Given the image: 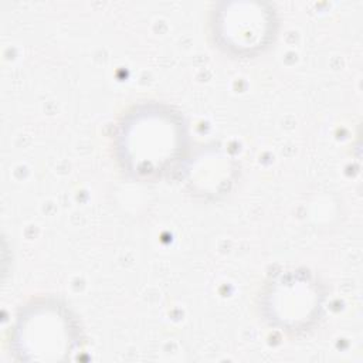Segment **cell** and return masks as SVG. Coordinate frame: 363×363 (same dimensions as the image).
I'll return each instance as SVG.
<instances>
[{
  "mask_svg": "<svg viewBox=\"0 0 363 363\" xmlns=\"http://www.w3.org/2000/svg\"><path fill=\"white\" fill-rule=\"evenodd\" d=\"M61 309L41 305L17 325V353L24 359L58 360L71 349L72 329Z\"/></svg>",
  "mask_w": 363,
  "mask_h": 363,
  "instance_id": "cell-3",
  "label": "cell"
},
{
  "mask_svg": "<svg viewBox=\"0 0 363 363\" xmlns=\"http://www.w3.org/2000/svg\"><path fill=\"white\" fill-rule=\"evenodd\" d=\"M271 10L261 3H233L217 18L220 44L238 54L262 50L274 33Z\"/></svg>",
  "mask_w": 363,
  "mask_h": 363,
  "instance_id": "cell-4",
  "label": "cell"
},
{
  "mask_svg": "<svg viewBox=\"0 0 363 363\" xmlns=\"http://www.w3.org/2000/svg\"><path fill=\"white\" fill-rule=\"evenodd\" d=\"M265 308L275 325L301 330L315 320L322 303L316 282L303 272H288L277 278L267 291Z\"/></svg>",
  "mask_w": 363,
  "mask_h": 363,
  "instance_id": "cell-2",
  "label": "cell"
},
{
  "mask_svg": "<svg viewBox=\"0 0 363 363\" xmlns=\"http://www.w3.org/2000/svg\"><path fill=\"white\" fill-rule=\"evenodd\" d=\"M118 139L126 167L139 176H152L180 155L184 132L177 115L162 106H146L123 119Z\"/></svg>",
  "mask_w": 363,
  "mask_h": 363,
  "instance_id": "cell-1",
  "label": "cell"
}]
</instances>
